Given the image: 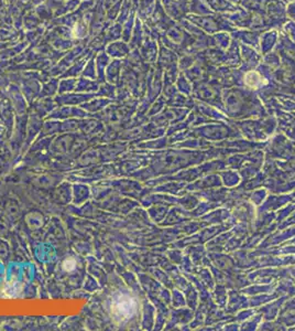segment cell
<instances>
[{"label": "cell", "instance_id": "cell-1", "mask_svg": "<svg viewBox=\"0 0 295 331\" xmlns=\"http://www.w3.org/2000/svg\"><path fill=\"white\" fill-rule=\"evenodd\" d=\"M137 301L129 295L121 294L111 302V316L113 319L120 321L128 320L137 311Z\"/></svg>", "mask_w": 295, "mask_h": 331}, {"label": "cell", "instance_id": "cell-2", "mask_svg": "<svg viewBox=\"0 0 295 331\" xmlns=\"http://www.w3.org/2000/svg\"><path fill=\"white\" fill-rule=\"evenodd\" d=\"M76 267V261L74 258H67L64 262H63V269H64L66 271H74Z\"/></svg>", "mask_w": 295, "mask_h": 331}]
</instances>
